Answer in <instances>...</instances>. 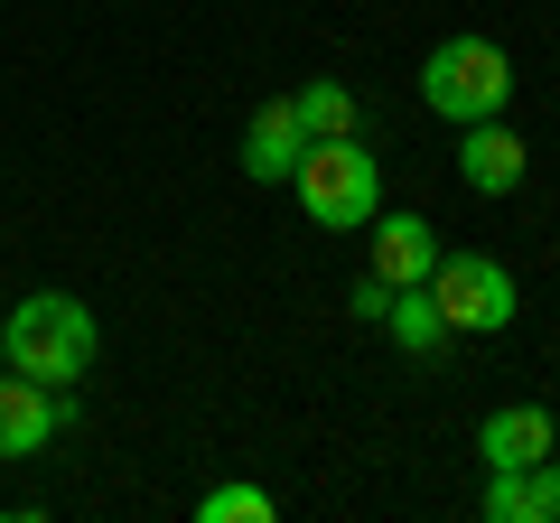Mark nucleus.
Listing matches in <instances>:
<instances>
[{
	"label": "nucleus",
	"instance_id": "11",
	"mask_svg": "<svg viewBox=\"0 0 560 523\" xmlns=\"http://www.w3.org/2000/svg\"><path fill=\"white\" fill-rule=\"evenodd\" d=\"M383 327H393L401 356H430V346L448 337V318H440V300H430V281H401V290H393V309H383Z\"/></svg>",
	"mask_w": 560,
	"mask_h": 523
},
{
	"label": "nucleus",
	"instance_id": "8",
	"mask_svg": "<svg viewBox=\"0 0 560 523\" xmlns=\"http://www.w3.org/2000/svg\"><path fill=\"white\" fill-rule=\"evenodd\" d=\"M523 160H533V150L504 131V113H495V121H458V178L477 187V197H514V187H523Z\"/></svg>",
	"mask_w": 560,
	"mask_h": 523
},
{
	"label": "nucleus",
	"instance_id": "7",
	"mask_svg": "<svg viewBox=\"0 0 560 523\" xmlns=\"http://www.w3.org/2000/svg\"><path fill=\"white\" fill-rule=\"evenodd\" d=\"M300 150H308V131H300V113H290V94L253 103V121H243V178H261V187H290Z\"/></svg>",
	"mask_w": 560,
	"mask_h": 523
},
{
	"label": "nucleus",
	"instance_id": "1",
	"mask_svg": "<svg viewBox=\"0 0 560 523\" xmlns=\"http://www.w3.org/2000/svg\"><path fill=\"white\" fill-rule=\"evenodd\" d=\"M94 356H103V327L75 290H38V300H20L0 318V364L28 374V383H57L66 393V383L94 374Z\"/></svg>",
	"mask_w": 560,
	"mask_h": 523
},
{
	"label": "nucleus",
	"instance_id": "2",
	"mask_svg": "<svg viewBox=\"0 0 560 523\" xmlns=\"http://www.w3.org/2000/svg\"><path fill=\"white\" fill-rule=\"evenodd\" d=\"M290 187H300V206H308L318 234H364V224L383 216V168H374V150H364L355 131L308 141L300 168H290Z\"/></svg>",
	"mask_w": 560,
	"mask_h": 523
},
{
	"label": "nucleus",
	"instance_id": "9",
	"mask_svg": "<svg viewBox=\"0 0 560 523\" xmlns=\"http://www.w3.org/2000/svg\"><path fill=\"white\" fill-rule=\"evenodd\" d=\"M440 224L430 216H374V281H430V271H440Z\"/></svg>",
	"mask_w": 560,
	"mask_h": 523
},
{
	"label": "nucleus",
	"instance_id": "3",
	"mask_svg": "<svg viewBox=\"0 0 560 523\" xmlns=\"http://www.w3.org/2000/svg\"><path fill=\"white\" fill-rule=\"evenodd\" d=\"M420 103L440 121H495L514 103V57L495 38H440L420 57Z\"/></svg>",
	"mask_w": 560,
	"mask_h": 523
},
{
	"label": "nucleus",
	"instance_id": "12",
	"mask_svg": "<svg viewBox=\"0 0 560 523\" xmlns=\"http://www.w3.org/2000/svg\"><path fill=\"white\" fill-rule=\"evenodd\" d=\"M290 113H300V131H308V141H337V131H355V94H346L337 75L300 84V94H290Z\"/></svg>",
	"mask_w": 560,
	"mask_h": 523
},
{
	"label": "nucleus",
	"instance_id": "6",
	"mask_svg": "<svg viewBox=\"0 0 560 523\" xmlns=\"http://www.w3.org/2000/svg\"><path fill=\"white\" fill-rule=\"evenodd\" d=\"M477 514H486V523H560V458H533V467H486Z\"/></svg>",
	"mask_w": 560,
	"mask_h": 523
},
{
	"label": "nucleus",
	"instance_id": "4",
	"mask_svg": "<svg viewBox=\"0 0 560 523\" xmlns=\"http://www.w3.org/2000/svg\"><path fill=\"white\" fill-rule=\"evenodd\" d=\"M430 300H440L448 337H495V327H514L523 290H514V271H504L495 253H440V271H430Z\"/></svg>",
	"mask_w": 560,
	"mask_h": 523
},
{
	"label": "nucleus",
	"instance_id": "10",
	"mask_svg": "<svg viewBox=\"0 0 560 523\" xmlns=\"http://www.w3.org/2000/svg\"><path fill=\"white\" fill-rule=\"evenodd\" d=\"M477 458H486V467H533V458H551V411H541V403H504V411H486Z\"/></svg>",
	"mask_w": 560,
	"mask_h": 523
},
{
	"label": "nucleus",
	"instance_id": "5",
	"mask_svg": "<svg viewBox=\"0 0 560 523\" xmlns=\"http://www.w3.org/2000/svg\"><path fill=\"white\" fill-rule=\"evenodd\" d=\"M57 421H66L57 383H28V374L0 364V458H38V449L57 440Z\"/></svg>",
	"mask_w": 560,
	"mask_h": 523
},
{
	"label": "nucleus",
	"instance_id": "15",
	"mask_svg": "<svg viewBox=\"0 0 560 523\" xmlns=\"http://www.w3.org/2000/svg\"><path fill=\"white\" fill-rule=\"evenodd\" d=\"M551 458H560V411H551Z\"/></svg>",
	"mask_w": 560,
	"mask_h": 523
},
{
	"label": "nucleus",
	"instance_id": "13",
	"mask_svg": "<svg viewBox=\"0 0 560 523\" xmlns=\"http://www.w3.org/2000/svg\"><path fill=\"white\" fill-rule=\"evenodd\" d=\"M280 504L261 496V486H215V496H197V523H271Z\"/></svg>",
	"mask_w": 560,
	"mask_h": 523
},
{
	"label": "nucleus",
	"instance_id": "14",
	"mask_svg": "<svg viewBox=\"0 0 560 523\" xmlns=\"http://www.w3.org/2000/svg\"><path fill=\"white\" fill-rule=\"evenodd\" d=\"M346 309H355V318H374V327H383V309H393V281H374V271H364V281H355V300H346Z\"/></svg>",
	"mask_w": 560,
	"mask_h": 523
},
{
	"label": "nucleus",
	"instance_id": "16",
	"mask_svg": "<svg viewBox=\"0 0 560 523\" xmlns=\"http://www.w3.org/2000/svg\"><path fill=\"white\" fill-rule=\"evenodd\" d=\"M0 318H10V309H0Z\"/></svg>",
	"mask_w": 560,
	"mask_h": 523
}]
</instances>
